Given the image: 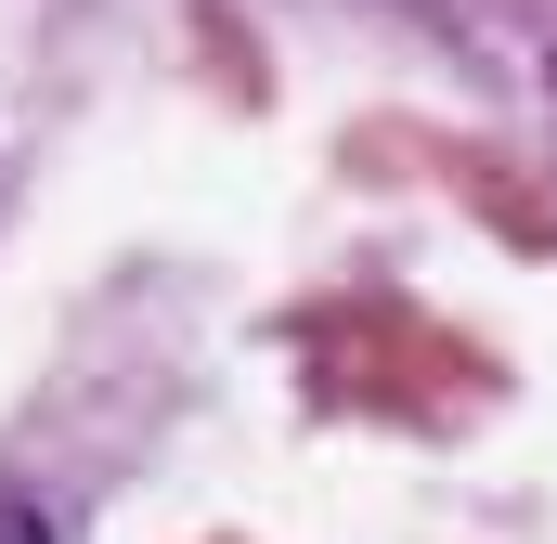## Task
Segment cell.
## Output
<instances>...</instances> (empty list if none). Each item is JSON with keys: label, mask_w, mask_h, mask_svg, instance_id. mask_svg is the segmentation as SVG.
<instances>
[{"label": "cell", "mask_w": 557, "mask_h": 544, "mask_svg": "<svg viewBox=\"0 0 557 544\" xmlns=\"http://www.w3.org/2000/svg\"><path fill=\"white\" fill-rule=\"evenodd\" d=\"M0 544H78L52 506H26V493H0Z\"/></svg>", "instance_id": "1"}]
</instances>
